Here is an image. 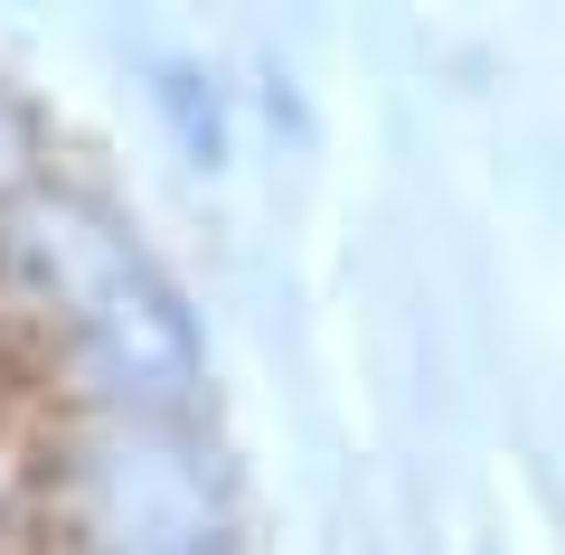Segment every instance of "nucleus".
I'll return each mask as SVG.
<instances>
[{"label": "nucleus", "mask_w": 565, "mask_h": 555, "mask_svg": "<svg viewBox=\"0 0 565 555\" xmlns=\"http://www.w3.org/2000/svg\"><path fill=\"white\" fill-rule=\"evenodd\" d=\"M161 104H170V122H180L189 160H217V151H226V132H217V95H199V76H161Z\"/></svg>", "instance_id": "obj_2"}, {"label": "nucleus", "mask_w": 565, "mask_h": 555, "mask_svg": "<svg viewBox=\"0 0 565 555\" xmlns=\"http://www.w3.org/2000/svg\"><path fill=\"white\" fill-rule=\"evenodd\" d=\"M0 555H245L180 282L0 76Z\"/></svg>", "instance_id": "obj_1"}]
</instances>
